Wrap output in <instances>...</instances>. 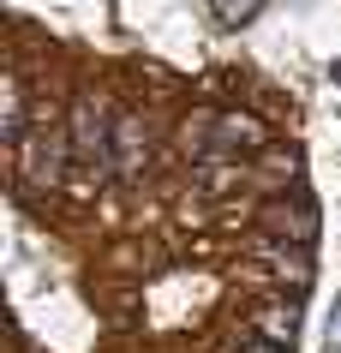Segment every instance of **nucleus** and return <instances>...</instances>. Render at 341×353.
Listing matches in <instances>:
<instances>
[{
    "label": "nucleus",
    "instance_id": "1",
    "mask_svg": "<svg viewBox=\"0 0 341 353\" xmlns=\"http://www.w3.org/2000/svg\"><path fill=\"white\" fill-rule=\"evenodd\" d=\"M66 138H72V162L90 174V180H102L114 168V114L108 102L96 90H78L72 96V114H66Z\"/></svg>",
    "mask_w": 341,
    "mask_h": 353
},
{
    "label": "nucleus",
    "instance_id": "2",
    "mask_svg": "<svg viewBox=\"0 0 341 353\" xmlns=\"http://www.w3.org/2000/svg\"><path fill=\"white\" fill-rule=\"evenodd\" d=\"M66 162H72V138H66V126H54V120H37V126L19 138V180L24 186H60Z\"/></svg>",
    "mask_w": 341,
    "mask_h": 353
},
{
    "label": "nucleus",
    "instance_id": "3",
    "mask_svg": "<svg viewBox=\"0 0 341 353\" xmlns=\"http://www.w3.org/2000/svg\"><path fill=\"white\" fill-rule=\"evenodd\" d=\"M204 150H216V156H240V150H258L264 144V126L251 120V114H209L204 120Z\"/></svg>",
    "mask_w": 341,
    "mask_h": 353
},
{
    "label": "nucleus",
    "instance_id": "4",
    "mask_svg": "<svg viewBox=\"0 0 341 353\" xmlns=\"http://www.w3.org/2000/svg\"><path fill=\"white\" fill-rule=\"evenodd\" d=\"M144 162H150V120L144 114H120L114 120V168L132 180V174H144Z\"/></svg>",
    "mask_w": 341,
    "mask_h": 353
},
{
    "label": "nucleus",
    "instance_id": "5",
    "mask_svg": "<svg viewBox=\"0 0 341 353\" xmlns=\"http://www.w3.org/2000/svg\"><path fill=\"white\" fill-rule=\"evenodd\" d=\"M258 222H264L276 240H300V245H305L311 234H318V210L305 204V198H293V204H269Z\"/></svg>",
    "mask_w": 341,
    "mask_h": 353
},
{
    "label": "nucleus",
    "instance_id": "6",
    "mask_svg": "<svg viewBox=\"0 0 341 353\" xmlns=\"http://www.w3.org/2000/svg\"><path fill=\"white\" fill-rule=\"evenodd\" d=\"M24 132H30V126H24V78L6 72V78H0V138L19 144Z\"/></svg>",
    "mask_w": 341,
    "mask_h": 353
},
{
    "label": "nucleus",
    "instance_id": "7",
    "mask_svg": "<svg viewBox=\"0 0 341 353\" xmlns=\"http://www.w3.org/2000/svg\"><path fill=\"white\" fill-rule=\"evenodd\" d=\"M258 323H264V341H276V347H293V330H300V305H264L258 312Z\"/></svg>",
    "mask_w": 341,
    "mask_h": 353
},
{
    "label": "nucleus",
    "instance_id": "8",
    "mask_svg": "<svg viewBox=\"0 0 341 353\" xmlns=\"http://www.w3.org/2000/svg\"><path fill=\"white\" fill-rule=\"evenodd\" d=\"M329 353H341V305H335V323H329Z\"/></svg>",
    "mask_w": 341,
    "mask_h": 353
},
{
    "label": "nucleus",
    "instance_id": "9",
    "mask_svg": "<svg viewBox=\"0 0 341 353\" xmlns=\"http://www.w3.org/2000/svg\"><path fill=\"white\" fill-rule=\"evenodd\" d=\"M246 353H282V347H276V341H258V347H246Z\"/></svg>",
    "mask_w": 341,
    "mask_h": 353
}]
</instances>
